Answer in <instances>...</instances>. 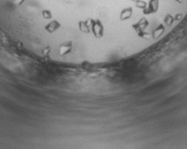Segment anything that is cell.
I'll return each instance as SVG.
<instances>
[{
  "label": "cell",
  "instance_id": "obj_1",
  "mask_svg": "<svg viewBox=\"0 0 187 149\" xmlns=\"http://www.w3.org/2000/svg\"><path fill=\"white\" fill-rule=\"evenodd\" d=\"M72 47H73V42L71 40L69 41H66L63 42L62 44H61L59 46V53L61 56H65L68 55L69 53L71 52L72 51Z\"/></svg>",
  "mask_w": 187,
  "mask_h": 149
},
{
  "label": "cell",
  "instance_id": "obj_2",
  "mask_svg": "<svg viewBox=\"0 0 187 149\" xmlns=\"http://www.w3.org/2000/svg\"><path fill=\"white\" fill-rule=\"evenodd\" d=\"M60 28H61V23L58 20H52L45 26V30L50 34H53L54 32L59 30Z\"/></svg>",
  "mask_w": 187,
  "mask_h": 149
},
{
  "label": "cell",
  "instance_id": "obj_3",
  "mask_svg": "<svg viewBox=\"0 0 187 149\" xmlns=\"http://www.w3.org/2000/svg\"><path fill=\"white\" fill-rule=\"evenodd\" d=\"M41 14H42V17H43L45 20H51V19L53 18L52 12L48 10H43L41 12Z\"/></svg>",
  "mask_w": 187,
  "mask_h": 149
},
{
  "label": "cell",
  "instance_id": "obj_4",
  "mask_svg": "<svg viewBox=\"0 0 187 149\" xmlns=\"http://www.w3.org/2000/svg\"><path fill=\"white\" fill-rule=\"evenodd\" d=\"M49 52H50V48L49 47H47L46 49L43 51V55H44L46 58H47V56L49 55Z\"/></svg>",
  "mask_w": 187,
  "mask_h": 149
},
{
  "label": "cell",
  "instance_id": "obj_5",
  "mask_svg": "<svg viewBox=\"0 0 187 149\" xmlns=\"http://www.w3.org/2000/svg\"><path fill=\"white\" fill-rule=\"evenodd\" d=\"M25 0H13V3L15 5H21V4H23Z\"/></svg>",
  "mask_w": 187,
  "mask_h": 149
}]
</instances>
